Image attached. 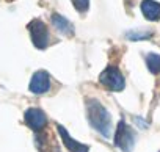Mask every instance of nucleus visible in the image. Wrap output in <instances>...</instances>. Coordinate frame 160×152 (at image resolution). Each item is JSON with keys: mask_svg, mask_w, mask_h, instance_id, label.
Instances as JSON below:
<instances>
[{"mask_svg": "<svg viewBox=\"0 0 160 152\" xmlns=\"http://www.w3.org/2000/svg\"><path fill=\"white\" fill-rule=\"evenodd\" d=\"M87 116H88L91 127H94L104 136H110L112 118H110V113L107 111V108L99 101H96V99L87 101Z\"/></svg>", "mask_w": 160, "mask_h": 152, "instance_id": "f257e3e1", "label": "nucleus"}, {"mask_svg": "<svg viewBox=\"0 0 160 152\" xmlns=\"http://www.w3.org/2000/svg\"><path fill=\"white\" fill-rule=\"evenodd\" d=\"M115 144L122 152H132L135 146V133L124 121L118 122V127L115 132Z\"/></svg>", "mask_w": 160, "mask_h": 152, "instance_id": "f03ea898", "label": "nucleus"}, {"mask_svg": "<svg viewBox=\"0 0 160 152\" xmlns=\"http://www.w3.org/2000/svg\"><path fill=\"white\" fill-rule=\"evenodd\" d=\"M99 82L104 86H107L108 90H112V91H122L124 86H126L122 74L116 67H113V66H110V67H107V69H104L101 72Z\"/></svg>", "mask_w": 160, "mask_h": 152, "instance_id": "7ed1b4c3", "label": "nucleus"}, {"mask_svg": "<svg viewBox=\"0 0 160 152\" xmlns=\"http://www.w3.org/2000/svg\"><path fill=\"white\" fill-rule=\"evenodd\" d=\"M27 28L30 32V38H32L35 47L46 49L47 44H49V30H47V25L41 19H33L28 24Z\"/></svg>", "mask_w": 160, "mask_h": 152, "instance_id": "20e7f679", "label": "nucleus"}, {"mask_svg": "<svg viewBox=\"0 0 160 152\" xmlns=\"http://www.w3.org/2000/svg\"><path fill=\"white\" fill-rule=\"evenodd\" d=\"M24 119H25V124L36 132L42 130L47 124V118L44 111H41L39 108H28L24 115Z\"/></svg>", "mask_w": 160, "mask_h": 152, "instance_id": "39448f33", "label": "nucleus"}, {"mask_svg": "<svg viewBox=\"0 0 160 152\" xmlns=\"http://www.w3.org/2000/svg\"><path fill=\"white\" fill-rule=\"evenodd\" d=\"M50 88V77L46 71H38L33 74L32 82H30V91L35 94L47 93Z\"/></svg>", "mask_w": 160, "mask_h": 152, "instance_id": "423d86ee", "label": "nucleus"}, {"mask_svg": "<svg viewBox=\"0 0 160 152\" xmlns=\"http://www.w3.org/2000/svg\"><path fill=\"white\" fill-rule=\"evenodd\" d=\"M57 129H58V133L63 140V144L68 147L69 152H88L90 150V147L87 144H82V143L75 141L74 138H71V135L68 133V130L63 125H57Z\"/></svg>", "mask_w": 160, "mask_h": 152, "instance_id": "0eeeda50", "label": "nucleus"}, {"mask_svg": "<svg viewBox=\"0 0 160 152\" xmlns=\"http://www.w3.org/2000/svg\"><path fill=\"white\" fill-rule=\"evenodd\" d=\"M141 13L148 21H158L160 19V3L155 0H143L141 5Z\"/></svg>", "mask_w": 160, "mask_h": 152, "instance_id": "6e6552de", "label": "nucleus"}, {"mask_svg": "<svg viewBox=\"0 0 160 152\" xmlns=\"http://www.w3.org/2000/svg\"><path fill=\"white\" fill-rule=\"evenodd\" d=\"M52 24L60 33H63L66 36H72L74 35V25L66 17H63L60 14H52Z\"/></svg>", "mask_w": 160, "mask_h": 152, "instance_id": "1a4fd4ad", "label": "nucleus"}, {"mask_svg": "<svg viewBox=\"0 0 160 152\" xmlns=\"http://www.w3.org/2000/svg\"><path fill=\"white\" fill-rule=\"evenodd\" d=\"M146 64H148V69L152 74L160 72V55L158 53H148L146 55Z\"/></svg>", "mask_w": 160, "mask_h": 152, "instance_id": "9d476101", "label": "nucleus"}, {"mask_svg": "<svg viewBox=\"0 0 160 152\" xmlns=\"http://www.w3.org/2000/svg\"><path fill=\"white\" fill-rule=\"evenodd\" d=\"M152 36V32L149 30H130L126 33V38L132 39V41H137V39H148Z\"/></svg>", "mask_w": 160, "mask_h": 152, "instance_id": "9b49d317", "label": "nucleus"}, {"mask_svg": "<svg viewBox=\"0 0 160 152\" xmlns=\"http://www.w3.org/2000/svg\"><path fill=\"white\" fill-rule=\"evenodd\" d=\"M72 3H74L75 10L80 13H85L90 8V0H72Z\"/></svg>", "mask_w": 160, "mask_h": 152, "instance_id": "f8f14e48", "label": "nucleus"}, {"mask_svg": "<svg viewBox=\"0 0 160 152\" xmlns=\"http://www.w3.org/2000/svg\"><path fill=\"white\" fill-rule=\"evenodd\" d=\"M57 152H58V150H57Z\"/></svg>", "mask_w": 160, "mask_h": 152, "instance_id": "ddd939ff", "label": "nucleus"}]
</instances>
